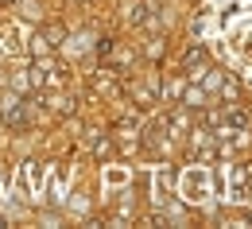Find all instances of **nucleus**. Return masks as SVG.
I'll return each instance as SVG.
<instances>
[{"mask_svg": "<svg viewBox=\"0 0 252 229\" xmlns=\"http://www.w3.org/2000/svg\"><path fill=\"white\" fill-rule=\"evenodd\" d=\"M0 4H12V0H0Z\"/></svg>", "mask_w": 252, "mask_h": 229, "instance_id": "nucleus-1", "label": "nucleus"}]
</instances>
